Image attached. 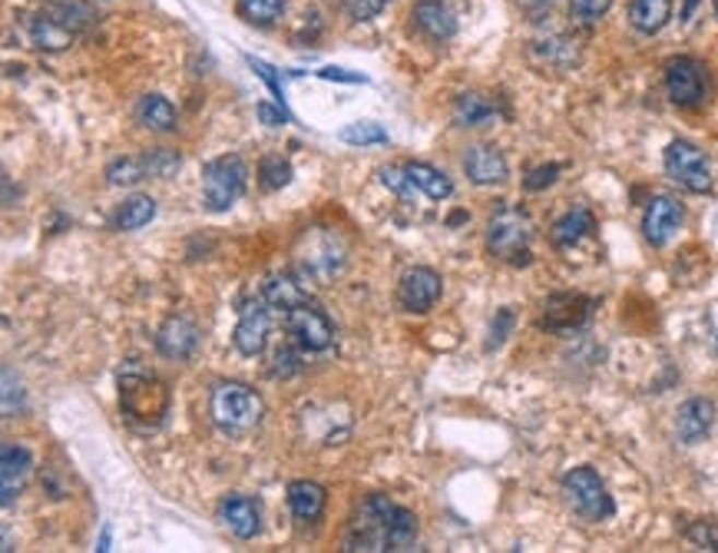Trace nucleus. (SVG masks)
<instances>
[{"instance_id":"nucleus-1","label":"nucleus","mask_w":718,"mask_h":553,"mask_svg":"<svg viewBox=\"0 0 718 553\" xmlns=\"http://www.w3.org/2000/svg\"><path fill=\"white\" fill-rule=\"evenodd\" d=\"M414 543H417V517L381 494H372L362 504L344 537V550H365V553L414 550Z\"/></svg>"},{"instance_id":"nucleus-2","label":"nucleus","mask_w":718,"mask_h":553,"mask_svg":"<svg viewBox=\"0 0 718 553\" xmlns=\"http://www.w3.org/2000/svg\"><path fill=\"white\" fill-rule=\"evenodd\" d=\"M119 408L133 424L156 427L169 411V388L150 372L119 375Z\"/></svg>"},{"instance_id":"nucleus-3","label":"nucleus","mask_w":718,"mask_h":553,"mask_svg":"<svg viewBox=\"0 0 718 553\" xmlns=\"http://www.w3.org/2000/svg\"><path fill=\"white\" fill-rule=\"evenodd\" d=\"M266 414L262 398L238 381H225L215 385L212 391V421L225 431V434H249Z\"/></svg>"},{"instance_id":"nucleus-4","label":"nucleus","mask_w":718,"mask_h":553,"mask_svg":"<svg viewBox=\"0 0 718 553\" xmlns=\"http://www.w3.org/2000/svg\"><path fill=\"white\" fill-rule=\"evenodd\" d=\"M530 239H533V223L530 215L517 205H504L491 215L487 223V249L491 256L504 262H527L530 259Z\"/></svg>"},{"instance_id":"nucleus-5","label":"nucleus","mask_w":718,"mask_h":553,"mask_svg":"<svg viewBox=\"0 0 718 553\" xmlns=\"http://www.w3.org/2000/svg\"><path fill=\"white\" fill-rule=\"evenodd\" d=\"M348 256L344 246L334 233L328 230H311L305 233L302 246H298V275L315 282V285H331L341 269H344Z\"/></svg>"},{"instance_id":"nucleus-6","label":"nucleus","mask_w":718,"mask_h":553,"mask_svg":"<svg viewBox=\"0 0 718 553\" xmlns=\"http://www.w3.org/2000/svg\"><path fill=\"white\" fill-rule=\"evenodd\" d=\"M249 183V166L243 156H219L202 169V202L209 212H225L235 199H243Z\"/></svg>"},{"instance_id":"nucleus-7","label":"nucleus","mask_w":718,"mask_h":553,"mask_svg":"<svg viewBox=\"0 0 718 553\" xmlns=\"http://www.w3.org/2000/svg\"><path fill=\"white\" fill-rule=\"evenodd\" d=\"M563 494L569 501V507L582 517V520H607L613 517L616 504L603 484V478L596 474L592 468H573L563 478Z\"/></svg>"},{"instance_id":"nucleus-8","label":"nucleus","mask_w":718,"mask_h":553,"mask_svg":"<svg viewBox=\"0 0 718 553\" xmlns=\"http://www.w3.org/2000/svg\"><path fill=\"white\" fill-rule=\"evenodd\" d=\"M289 336L298 342V349L305 352H325L334 342V328L328 321V315L321 308H315L311 302H298L285 311H279Z\"/></svg>"},{"instance_id":"nucleus-9","label":"nucleus","mask_w":718,"mask_h":553,"mask_svg":"<svg viewBox=\"0 0 718 553\" xmlns=\"http://www.w3.org/2000/svg\"><path fill=\"white\" fill-rule=\"evenodd\" d=\"M666 173L688 192H708L711 189V163L708 156L688 143V140H672L666 150Z\"/></svg>"},{"instance_id":"nucleus-10","label":"nucleus","mask_w":718,"mask_h":553,"mask_svg":"<svg viewBox=\"0 0 718 553\" xmlns=\"http://www.w3.org/2000/svg\"><path fill=\"white\" fill-rule=\"evenodd\" d=\"M666 93L675 106L695 109L708 96V77L705 67L695 57H672L666 63Z\"/></svg>"},{"instance_id":"nucleus-11","label":"nucleus","mask_w":718,"mask_h":553,"mask_svg":"<svg viewBox=\"0 0 718 553\" xmlns=\"http://www.w3.org/2000/svg\"><path fill=\"white\" fill-rule=\"evenodd\" d=\"M269 311H272V305L266 298L249 302L243 311H238V325H235L232 342H235V349L243 352L246 358L262 355L266 345H269V331H272V315Z\"/></svg>"},{"instance_id":"nucleus-12","label":"nucleus","mask_w":718,"mask_h":553,"mask_svg":"<svg viewBox=\"0 0 718 553\" xmlns=\"http://www.w3.org/2000/svg\"><path fill=\"white\" fill-rule=\"evenodd\" d=\"M592 298L576 295V292H560L550 295L543 305V328L556 331V336H566V331H579L589 318H592Z\"/></svg>"},{"instance_id":"nucleus-13","label":"nucleus","mask_w":718,"mask_h":553,"mask_svg":"<svg viewBox=\"0 0 718 553\" xmlns=\"http://www.w3.org/2000/svg\"><path fill=\"white\" fill-rule=\"evenodd\" d=\"M179 166V156L156 150L153 156H127V160H116L106 169L109 186H137L146 176H169Z\"/></svg>"},{"instance_id":"nucleus-14","label":"nucleus","mask_w":718,"mask_h":553,"mask_svg":"<svg viewBox=\"0 0 718 553\" xmlns=\"http://www.w3.org/2000/svg\"><path fill=\"white\" fill-rule=\"evenodd\" d=\"M440 292H444V282H440V275H437L434 269H424V266H417V269H408V272L401 275V285H398V302H401V308H404V311L424 315V311H431V308L437 305Z\"/></svg>"},{"instance_id":"nucleus-15","label":"nucleus","mask_w":718,"mask_h":553,"mask_svg":"<svg viewBox=\"0 0 718 553\" xmlns=\"http://www.w3.org/2000/svg\"><path fill=\"white\" fill-rule=\"evenodd\" d=\"M685 223V209L682 202H675L672 196H656L649 205H646V215H643V233L652 246H666Z\"/></svg>"},{"instance_id":"nucleus-16","label":"nucleus","mask_w":718,"mask_h":553,"mask_svg":"<svg viewBox=\"0 0 718 553\" xmlns=\"http://www.w3.org/2000/svg\"><path fill=\"white\" fill-rule=\"evenodd\" d=\"M31 471H34L31 451L17 448V445H8L4 455H0V501H4V507H11L14 497L27 487Z\"/></svg>"},{"instance_id":"nucleus-17","label":"nucleus","mask_w":718,"mask_h":553,"mask_svg":"<svg viewBox=\"0 0 718 553\" xmlns=\"http://www.w3.org/2000/svg\"><path fill=\"white\" fill-rule=\"evenodd\" d=\"M711 424H715V404L708 398H688L675 411V434L682 445H698V440H705Z\"/></svg>"},{"instance_id":"nucleus-18","label":"nucleus","mask_w":718,"mask_h":553,"mask_svg":"<svg viewBox=\"0 0 718 553\" xmlns=\"http://www.w3.org/2000/svg\"><path fill=\"white\" fill-rule=\"evenodd\" d=\"M463 173L476 186H497L510 176V166H507V160L497 146H473L463 156Z\"/></svg>"},{"instance_id":"nucleus-19","label":"nucleus","mask_w":718,"mask_h":553,"mask_svg":"<svg viewBox=\"0 0 718 553\" xmlns=\"http://www.w3.org/2000/svg\"><path fill=\"white\" fill-rule=\"evenodd\" d=\"M156 349H160L166 358L186 362V358H192L196 349H199V328H196L189 318H169V321L160 328Z\"/></svg>"},{"instance_id":"nucleus-20","label":"nucleus","mask_w":718,"mask_h":553,"mask_svg":"<svg viewBox=\"0 0 718 553\" xmlns=\"http://www.w3.org/2000/svg\"><path fill=\"white\" fill-rule=\"evenodd\" d=\"M219 517H222V523L228 527V533H235L238 540L256 537L259 527H262V510H259V504H256L252 497H243V494L225 497L222 507H219Z\"/></svg>"},{"instance_id":"nucleus-21","label":"nucleus","mask_w":718,"mask_h":553,"mask_svg":"<svg viewBox=\"0 0 718 553\" xmlns=\"http://www.w3.org/2000/svg\"><path fill=\"white\" fill-rule=\"evenodd\" d=\"M414 24L421 34H427L431 40H450L454 31H457V21H454V11L447 8V0H417L414 8Z\"/></svg>"},{"instance_id":"nucleus-22","label":"nucleus","mask_w":718,"mask_h":553,"mask_svg":"<svg viewBox=\"0 0 718 553\" xmlns=\"http://www.w3.org/2000/svg\"><path fill=\"white\" fill-rule=\"evenodd\" d=\"M592 230H596L592 212H589L586 205H576V209H569L566 215L556 219L553 230H550V239H553V246H560V249H573V246H579L582 239H589Z\"/></svg>"},{"instance_id":"nucleus-23","label":"nucleus","mask_w":718,"mask_h":553,"mask_svg":"<svg viewBox=\"0 0 718 553\" xmlns=\"http://www.w3.org/2000/svg\"><path fill=\"white\" fill-rule=\"evenodd\" d=\"M501 117V109L484 93H460L454 103V123L457 127H487Z\"/></svg>"},{"instance_id":"nucleus-24","label":"nucleus","mask_w":718,"mask_h":553,"mask_svg":"<svg viewBox=\"0 0 718 553\" xmlns=\"http://www.w3.org/2000/svg\"><path fill=\"white\" fill-rule=\"evenodd\" d=\"M325 501H328V494L315 481H292L289 484V507L298 520H318L325 510Z\"/></svg>"},{"instance_id":"nucleus-25","label":"nucleus","mask_w":718,"mask_h":553,"mask_svg":"<svg viewBox=\"0 0 718 553\" xmlns=\"http://www.w3.org/2000/svg\"><path fill=\"white\" fill-rule=\"evenodd\" d=\"M672 17V0H633L629 4V24L639 34H659Z\"/></svg>"},{"instance_id":"nucleus-26","label":"nucleus","mask_w":718,"mask_h":553,"mask_svg":"<svg viewBox=\"0 0 718 553\" xmlns=\"http://www.w3.org/2000/svg\"><path fill=\"white\" fill-rule=\"evenodd\" d=\"M27 31H31L34 47H40V50H67V47L73 44V31L63 27V24H60L57 17H50V14L31 17Z\"/></svg>"},{"instance_id":"nucleus-27","label":"nucleus","mask_w":718,"mask_h":553,"mask_svg":"<svg viewBox=\"0 0 718 553\" xmlns=\"http://www.w3.org/2000/svg\"><path fill=\"white\" fill-rule=\"evenodd\" d=\"M137 117H140V123H143L146 130L169 133V130L176 127V106H173L166 96H160V93H150V96H143V99H140V106H137Z\"/></svg>"},{"instance_id":"nucleus-28","label":"nucleus","mask_w":718,"mask_h":553,"mask_svg":"<svg viewBox=\"0 0 718 553\" xmlns=\"http://www.w3.org/2000/svg\"><path fill=\"white\" fill-rule=\"evenodd\" d=\"M153 215H156V199L153 196H133V199H127L123 205L116 209L113 226L119 233H137V230H143L150 223Z\"/></svg>"},{"instance_id":"nucleus-29","label":"nucleus","mask_w":718,"mask_h":553,"mask_svg":"<svg viewBox=\"0 0 718 553\" xmlns=\"http://www.w3.org/2000/svg\"><path fill=\"white\" fill-rule=\"evenodd\" d=\"M262 298L275 308V311H285L298 302H308V292L302 289V282L295 275H272L266 285H262Z\"/></svg>"},{"instance_id":"nucleus-30","label":"nucleus","mask_w":718,"mask_h":553,"mask_svg":"<svg viewBox=\"0 0 718 553\" xmlns=\"http://www.w3.org/2000/svg\"><path fill=\"white\" fill-rule=\"evenodd\" d=\"M404 169H408V176L414 179V186L427 196V199H450L454 196V183L440 173V169H434V166H427V163H404Z\"/></svg>"},{"instance_id":"nucleus-31","label":"nucleus","mask_w":718,"mask_h":553,"mask_svg":"<svg viewBox=\"0 0 718 553\" xmlns=\"http://www.w3.org/2000/svg\"><path fill=\"white\" fill-rule=\"evenodd\" d=\"M341 143L348 146H385L388 143V130L381 123H372V120H362V123H348L341 133H338Z\"/></svg>"},{"instance_id":"nucleus-32","label":"nucleus","mask_w":718,"mask_h":553,"mask_svg":"<svg viewBox=\"0 0 718 553\" xmlns=\"http://www.w3.org/2000/svg\"><path fill=\"white\" fill-rule=\"evenodd\" d=\"M238 17L256 27H272L282 17V0H238Z\"/></svg>"},{"instance_id":"nucleus-33","label":"nucleus","mask_w":718,"mask_h":553,"mask_svg":"<svg viewBox=\"0 0 718 553\" xmlns=\"http://www.w3.org/2000/svg\"><path fill=\"white\" fill-rule=\"evenodd\" d=\"M47 14L57 17V21H60L63 27H70L73 34H83V31H90V24H93V14H90L83 4H76V0H63V4H54Z\"/></svg>"},{"instance_id":"nucleus-34","label":"nucleus","mask_w":718,"mask_h":553,"mask_svg":"<svg viewBox=\"0 0 718 553\" xmlns=\"http://www.w3.org/2000/svg\"><path fill=\"white\" fill-rule=\"evenodd\" d=\"M259 183H262V189H269V192L289 186V183H292V163L282 160V156H266V160L259 163Z\"/></svg>"},{"instance_id":"nucleus-35","label":"nucleus","mask_w":718,"mask_h":553,"mask_svg":"<svg viewBox=\"0 0 718 553\" xmlns=\"http://www.w3.org/2000/svg\"><path fill=\"white\" fill-rule=\"evenodd\" d=\"M378 176H381V183H385V186H388V189H391L398 199H404V202H414V199L421 196V189L414 186V179L408 176V169H404V166H385Z\"/></svg>"},{"instance_id":"nucleus-36","label":"nucleus","mask_w":718,"mask_h":553,"mask_svg":"<svg viewBox=\"0 0 718 553\" xmlns=\"http://www.w3.org/2000/svg\"><path fill=\"white\" fill-rule=\"evenodd\" d=\"M613 8V0H569V17L582 27L596 24L600 17H607V11Z\"/></svg>"},{"instance_id":"nucleus-37","label":"nucleus","mask_w":718,"mask_h":553,"mask_svg":"<svg viewBox=\"0 0 718 553\" xmlns=\"http://www.w3.org/2000/svg\"><path fill=\"white\" fill-rule=\"evenodd\" d=\"M388 0H344V11L351 21H372L385 11Z\"/></svg>"},{"instance_id":"nucleus-38","label":"nucleus","mask_w":718,"mask_h":553,"mask_svg":"<svg viewBox=\"0 0 718 553\" xmlns=\"http://www.w3.org/2000/svg\"><path fill=\"white\" fill-rule=\"evenodd\" d=\"M560 163H546V166H537L527 179H523V189L527 192H540V189H546V186H553L556 183V176H560Z\"/></svg>"},{"instance_id":"nucleus-39","label":"nucleus","mask_w":718,"mask_h":553,"mask_svg":"<svg viewBox=\"0 0 718 553\" xmlns=\"http://www.w3.org/2000/svg\"><path fill=\"white\" fill-rule=\"evenodd\" d=\"M685 537L698 546V550H718V530L708 520H698L685 530Z\"/></svg>"},{"instance_id":"nucleus-40","label":"nucleus","mask_w":718,"mask_h":553,"mask_svg":"<svg viewBox=\"0 0 718 553\" xmlns=\"http://www.w3.org/2000/svg\"><path fill=\"white\" fill-rule=\"evenodd\" d=\"M14 398H17L21 411H24V391H21V385H14V372H11V368H4V414H8V417H14V414H17V408H14Z\"/></svg>"},{"instance_id":"nucleus-41","label":"nucleus","mask_w":718,"mask_h":553,"mask_svg":"<svg viewBox=\"0 0 718 553\" xmlns=\"http://www.w3.org/2000/svg\"><path fill=\"white\" fill-rule=\"evenodd\" d=\"M510 325H514V311H510V308H504V311H501V315L494 318V325H491V339H487V349H497V345H504V339H507Z\"/></svg>"},{"instance_id":"nucleus-42","label":"nucleus","mask_w":718,"mask_h":553,"mask_svg":"<svg viewBox=\"0 0 718 553\" xmlns=\"http://www.w3.org/2000/svg\"><path fill=\"white\" fill-rule=\"evenodd\" d=\"M246 60H249V67H252V70H256V73H259V77H262L269 86H272V93H275V96H279V103H282V77L275 73V67H269V63H262V60H256V57H246ZM282 106H285V103H282Z\"/></svg>"},{"instance_id":"nucleus-43","label":"nucleus","mask_w":718,"mask_h":553,"mask_svg":"<svg viewBox=\"0 0 718 553\" xmlns=\"http://www.w3.org/2000/svg\"><path fill=\"white\" fill-rule=\"evenodd\" d=\"M256 114H259V120H262L266 127H279V123L289 120L285 106H269V103H259V106H256Z\"/></svg>"},{"instance_id":"nucleus-44","label":"nucleus","mask_w":718,"mask_h":553,"mask_svg":"<svg viewBox=\"0 0 718 553\" xmlns=\"http://www.w3.org/2000/svg\"><path fill=\"white\" fill-rule=\"evenodd\" d=\"M318 77H321V80H338V83H368V77H362V73H348L344 67H321Z\"/></svg>"},{"instance_id":"nucleus-45","label":"nucleus","mask_w":718,"mask_h":553,"mask_svg":"<svg viewBox=\"0 0 718 553\" xmlns=\"http://www.w3.org/2000/svg\"><path fill=\"white\" fill-rule=\"evenodd\" d=\"M302 368V362H298V352H292V349H282L279 355H275V375H292V372H298Z\"/></svg>"},{"instance_id":"nucleus-46","label":"nucleus","mask_w":718,"mask_h":553,"mask_svg":"<svg viewBox=\"0 0 718 553\" xmlns=\"http://www.w3.org/2000/svg\"><path fill=\"white\" fill-rule=\"evenodd\" d=\"M96 550H103V553L109 550V530H103V537H99V546H96Z\"/></svg>"},{"instance_id":"nucleus-47","label":"nucleus","mask_w":718,"mask_h":553,"mask_svg":"<svg viewBox=\"0 0 718 553\" xmlns=\"http://www.w3.org/2000/svg\"><path fill=\"white\" fill-rule=\"evenodd\" d=\"M527 4H533V8H546V4H553V0H527Z\"/></svg>"},{"instance_id":"nucleus-48","label":"nucleus","mask_w":718,"mask_h":553,"mask_svg":"<svg viewBox=\"0 0 718 553\" xmlns=\"http://www.w3.org/2000/svg\"><path fill=\"white\" fill-rule=\"evenodd\" d=\"M715 14H718V0H715Z\"/></svg>"}]
</instances>
